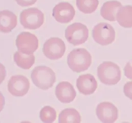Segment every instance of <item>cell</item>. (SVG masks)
<instances>
[{"mask_svg": "<svg viewBox=\"0 0 132 123\" xmlns=\"http://www.w3.org/2000/svg\"><path fill=\"white\" fill-rule=\"evenodd\" d=\"M131 81L125 84L124 86V92L125 95L130 99H131Z\"/></svg>", "mask_w": 132, "mask_h": 123, "instance_id": "22", "label": "cell"}, {"mask_svg": "<svg viewBox=\"0 0 132 123\" xmlns=\"http://www.w3.org/2000/svg\"><path fill=\"white\" fill-rule=\"evenodd\" d=\"M116 20L121 27L126 28L132 27V6L131 5L122 6L116 14Z\"/></svg>", "mask_w": 132, "mask_h": 123, "instance_id": "16", "label": "cell"}, {"mask_svg": "<svg viewBox=\"0 0 132 123\" xmlns=\"http://www.w3.org/2000/svg\"><path fill=\"white\" fill-rule=\"evenodd\" d=\"M64 36L68 43L74 46H78L87 41L89 31L87 27L84 24L74 23L67 27Z\"/></svg>", "mask_w": 132, "mask_h": 123, "instance_id": "5", "label": "cell"}, {"mask_svg": "<svg viewBox=\"0 0 132 123\" xmlns=\"http://www.w3.org/2000/svg\"><path fill=\"white\" fill-rule=\"evenodd\" d=\"M39 117L43 122H53L56 120L57 112L52 107L50 106H46L40 111Z\"/></svg>", "mask_w": 132, "mask_h": 123, "instance_id": "20", "label": "cell"}, {"mask_svg": "<svg viewBox=\"0 0 132 123\" xmlns=\"http://www.w3.org/2000/svg\"><path fill=\"white\" fill-rule=\"evenodd\" d=\"M18 24L16 15L9 10L0 11V32L9 33L15 28Z\"/></svg>", "mask_w": 132, "mask_h": 123, "instance_id": "14", "label": "cell"}, {"mask_svg": "<svg viewBox=\"0 0 132 123\" xmlns=\"http://www.w3.org/2000/svg\"><path fill=\"white\" fill-rule=\"evenodd\" d=\"M6 77V69L5 66L0 63V85L3 82Z\"/></svg>", "mask_w": 132, "mask_h": 123, "instance_id": "23", "label": "cell"}, {"mask_svg": "<svg viewBox=\"0 0 132 123\" xmlns=\"http://www.w3.org/2000/svg\"><path fill=\"white\" fill-rule=\"evenodd\" d=\"M92 37L97 43L102 46H106L115 41L116 31L108 23H100L93 28Z\"/></svg>", "mask_w": 132, "mask_h": 123, "instance_id": "6", "label": "cell"}, {"mask_svg": "<svg viewBox=\"0 0 132 123\" xmlns=\"http://www.w3.org/2000/svg\"><path fill=\"white\" fill-rule=\"evenodd\" d=\"M96 115L102 122L113 123L118 119V109L113 103L103 102L97 106Z\"/></svg>", "mask_w": 132, "mask_h": 123, "instance_id": "10", "label": "cell"}, {"mask_svg": "<svg viewBox=\"0 0 132 123\" xmlns=\"http://www.w3.org/2000/svg\"><path fill=\"white\" fill-rule=\"evenodd\" d=\"M17 3L21 6H29L33 5L37 0H15Z\"/></svg>", "mask_w": 132, "mask_h": 123, "instance_id": "21", "label": "cell"}, {"mask_svg": "<svg viewBox=\"0 0 132 123\" xmlns=\"http://www.w3.org/2000/svg\"><path fill=\"white\" fill-rule=\"evenodd\" d=\"M44 21V14L37 8H29L21 12L20 23L26 29H37L43 24Z\"/></svg>", "mask_w": 132, "mask_h": 123, "instance_id": "4", "label": "cell"}, {"mask_svg": "<svg viewBox=\"0 0 132 123\" xmlns=\"http://www.w3.org/2000/svg\"><path fill=\"white\" fill-rule=\"evenodd\" d=\"M76 14L73 6L68 2H61L53 9L52 15L60 23H68L73 20Z\"/></svg>", "mask_w": 132, "mask_h": 123, "instance_id": "11", "label": "cell"}, {"mask_svg": "<svg viewBox=\"0 0 132 123\" xmlns=\"http://www.w3.org/2000/svg\"><path fill=\"white\" fill-rule=\"evenodd\" d=\"M77 7L84 14L94 12L99 6V0H76Z\"/></svg>", "mask_w": 132, "mask_h": 123, "instance_id": "19", "label": "cell"}, {"mask_svg": "<svg viewBox=\"0 0 132 123\" xmlns=\"http://www.w3.org/2000/svg\"><path fill=\"white\" fill-rule=\"evenodd\" d=\"M15 45L18 51L26 55L34 53L39 47V41L36 36L28 32L19 34L16 37Z\"/></svg>", "mask_w": 132, "mask_h": 123, "instance_id": "7", "label": "cell"}, {"mask_svg": "<svg viewBox=\"0 0 132 123\" xmlns=\"http://www.w3.org/2000/svg\"><path fill=\"white\" fill-rule=\"evenodd\" d=\"M125 76L129 79H131V63H128L126 65L125 68Z\"/></svg>", "mask_w": 132, "mask_h": 123, "instance_id": "24", "label": "cell"}, {"mask_svg": "<svg viewBox=\"0 0 132 123\" xmlns=\"http://www.w3.org/2000/svg\"><path fill=\"white\" fill-rule=\"evenodd\" d=\"M5 104V97L3 95V94L0 92V112L3 110L4 108V106Z\"/></svg>", "mask_w": 132, "mask_h": 123, "instance_id": "25", "label": "cell"}, {"mask_svg": "<svg viewBox=\"0 0 132 123\" xmlns=\"http://www.w3.org/2000/svg\"><path fill=\"white\" fill-rule=\"evenodd\" d=\"M14 60L15 64L19 68L24 70H28L35 63V56L33 54L26 55L20 52H15L14 54Z\"/></svg>", "mask_w": 132, "mask_h": 123, "instance_id": "17", "label": "cell"}, {"mask_svg": "<svg viewBox=\"0 0 132 123\" xmlns=\"http://www.w3.org/2000/svg\"><path fill=\"white\" fill-rule=\"evenodd\" d=\"M97 76L102 83L106 85H117L121 79L119 67L111 61H104L97 68Z\"/></svg>", "mask_w": 132, "mask_h": 123, "instance_id": "3", "label": "cell"}, {"mask_svg": "<svg viewBox=\"0 0 132 123\" xmlns=\"http://www.w3.org/2000/svg\"><path fill=\"white\" fill-rule=\"evenodd\" d=\"M76 86L81 94L89 95L95 92L97 88L98 84L94 76L86 73L81 75L77 78Z\"/></svg>", "mask_w": 132, "mask_h": 123, "instance_id": "12", "label": "cell"}, {"mask_svg": "<svg viewBox=\"0 0 132 123\" xmlns=\"http://www.w3.org/2000/svg\"><path fill=\"white\" fill-rule=\"evenodd\" d=\"M121 6H122V4L118 1L113 0L106 1L101 9V15L106 20L115 21H116V16L117 10Z\"/></svg>", "mask_w": 132, "mask_h": 123, "instance_id": "15", "label": "cell"}, {"mask_svg": "<svg viewBox=\"0 0 132 123\" xmlns=\"http://www.w3.org/2000/svg\"><path fill=\"white\" fill-rule=\"evenodd\" d=\"M59 123L81 122V116L77 110L74 108H66L59 116Z\"/></svg>", "mask_w": 132, "mask_h": 123, "instance_id": "18", "label": "cell"}, {"mask_svg": "<svg viewBox=\"0 0 132 123\" xmlns=\"http://www.w3.org/2000/svg\"><path fill=\"white\" fill-rule=\"evenodd\" d=\"M55 95L62 103H70L76 98V92L72 84L67 81H63L57 85Z\"/></svg>", "mask_w": 132, "mask_h": 123, "instance_id": "13", "label": "cell"}, {"mask_svg": "<svg viewBox=\"0 0 132 123\" xmlns=\"http://www.w3.org/2000/svg\"><path fill=\"white\" fill-rule=\"evenodd\" d=\"M31 79L37 88L46 90L52 87L56 81V76L52 68L45 66H38L32 70Z\"/></svg>", "mask_w": 132, "mask_h": 123, "instance_id": "2", "label": "cell"}, {"mask_svg": "<svg viewBox=\"0 0 132 123\" xmlns=\"http://www.w3.org/2000/svg\"><path fill=\"white\" fill-rule=\"evenodd\" d=\"M30 81L22 75L12 76L7 85L8 91L15 97H23L28 93L30 89Z\"/></svg>", "mask_w": 132, "mask_h": 123, "instance_id": "9", "label": "cell"}, {"mask_svg": "<svg viewBox=\"0 0 132 123\" xmlns=\"http://www.w3.org/2000/svg\"><path fill=\"white\" fill-rule=\"evenodd\" d=\"M67 64L73 72L81 73L89 68L92 64V55L85 48H76L67 57Z\"/></svg>", "mask_w": 132, "mask_h": 123, "instance_id": "1", "label": "cell"}, {"mask_svg": "<svg viewBox=\"0 0 132 123\" xmlns=\"http://www.w3.org/2000/svg\"><path fill=\"white\" fill-rule=\"evenodd\" d=\"M66 51L64 41L59 37H51L44 43L43 52L44 55L51 60L61 59Z\"/></svg>", "mask_w": 132, "mask_h": 123, "instance_id": "8", "label": "cell"}]
</instances>
